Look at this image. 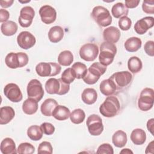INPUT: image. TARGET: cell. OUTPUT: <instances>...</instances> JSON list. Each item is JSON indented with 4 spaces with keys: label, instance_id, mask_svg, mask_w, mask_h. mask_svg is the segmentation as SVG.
<instances>
[{
    "label": "cell",
    "instance_id": "obj_1",
    "mask_svg": "<svg viewBox=\"0 0 154 154\" xmlns=\"http://www.w3.org/2000/svg\"><path fill=\"white\" fill-rule=\"evenodd\" d=\"M120 109L119 99L114 96H108L99 107L100 113L106 117H113L118 114Z\"/></svg>",
    "mask_w": 154,
    "mask_h": 154
},
{
    "label": "cell",
    "instance_id": "obj_48",
    "mask_svg": "<svg viewBox=\"0 0 154 154\" xmlns=\"http://www.w3.org/2000/svg\"><path fill=\"white\" fill-rule=\"evenodd\" d=\"M153 124H154V119H151L150 120H149L147 122V128L148 129V131L153 135Z\"/></svg>",
    "mask_w": 154,
    "mask_h": 154
},
{
    "label": "cell",
    "instance_id": "obj_32",
    "mask_svg": "<svg viewBox=\"0 0 154 154\" xmlns=\"http://www.w3.org/2000/svg\"><path fill=\"white\" fill-rule=\"evenodd\" d=\"M73 61V55L71 51L66 50L61 52L58 56V63L63 66H70Z\"/></svg>",
    "mask_w": 154,
    "mask_h": 154
},
{
    "label": "cell",
    "instance_id": "obj_45",
    "mask_svg": "<svg viewBox=\"0 0 154 154\" xmlns=\"http://www.w3.org/2000/svg\"><path fill=\"white\" fill-rule=\"evenodd\" d=\"M9 17L10 13L7 10L3 8L0 9V22L1 23L7 22Z\"/></svg>",
    "mask_w": 154,
    "mask_h": 154
},
{
    "label": "cell",
    "instance_id": "obj_2",
    "mask_svg": "<svg viewBox=\"0 0 154 154\" xmlns=\"http://www.w3.org/2000/svg\"><path fill=\"white\" fill-rule=\"evenodd\" d=\"M106 70V66L102 65L99 62L93 63L82 77L84 82L89 85L94 84L99 79L100 76L103 75Z\"/></svg>",
    "mask_w": 154,
    "mask_h": 154
},
{
    "label": "cell",
    "instance_id": "obj_42",
    "mask_svg": "<svg viewBox=\"0 0 154 154\" xmlns=\"http://www.w3.org/2000/svg\"><path fill=\"white\" fill-rule=\"evenodd\" d=\"M143 11L147 14L154 13V1H144L142 4Z\"/></svg>",
    "mask_w": 154,
    "mask_h": 154
},
{
    "label": "cell",
    "instance_id": "obj_34",
    "mask_svg": "<svg viewBox=\"0 0 154 154\" xmlns=\"http://www.w3.org/2000/svg\"><path fill=\"white\" fill-rule=\"evenodd\" d=\"M43 132L40 126L38 125H32L27 130V135L30 140L33 141H38L42 139Z\"/></svg>",
    "mask_w": 154,
    "mask_h": 154
},
{
    "label": "cell",
    "instance_id": "obj_50",
    "mask_svg": "<svg viewBox=\"0 0 154 154\" xmlns=\"http://www.w3.org/2000/svg\"><path fill=\"white\" fill-rule=\"evenodd\" d=\"M120 153H133V152L129 149H123L120 151Z\"/></svg>",
    "mask_w": 154,
    "mask_h": 154
},
{
    "label": "cell",
    "instance_id": "obj_24",
    "mask_svg": "<svg viewBox=\"0 0 154 154\" xmlns=\"http://www.w3.org/2000/svg\"><path fill=\"white\" fill-rule=\"evenodd\" d=\"M97 98V93L94 88H87L84 89L81 94V99L84 103L87 105L94 103Z\"/></svg>",
    "mask_w": 154,
    "mask_h": 154
},
{
    "label": "cell",
    "instance_id": "obj_13",
    "mask_svg": "<svg viewBox=\"0 0 154 154\" xmlns=\"http://www.w3.org/2000/svg\"><path fill=\"white\" fill-rule=\"evenodd\" d=\"M4 94L12 102H19L23 98L22 93L19 87L14 83H9L4 87Z\"/></svg>",
    "mask_w": 154,
    "mask_h": 154
},
{
    "label": "cell",
    "instance_id": "obj_8",
    "mask_svg": "<svg viewBox=\"0 0 154 154\" xmlns=\"http://www.w3.org/2000/svg\"><path fill=\"white\" fill-rule=\"evenodd\" d=\"M153 90L150 88H145L141 91L138 100V108L143 111H149L153 107Z\"/></svg>",
    "mask_w": 154,
    "mask_h": 154
},
{
    "label": "cell",
    "instance_id": "obj_49",
    "mask_svg": "<svg viewBox=\"0 0 154 154\" xmlns=\"http://www.w3.org/2000/svg\"><path fill=\"white\" fill-rule=\"evenodd\" d=\"M146 153H153V141H151L146 147Z\"/></svg>",
    "mask_w": 154,
    "mask_h": 154
},
{
    "label": "cell",
    "instance_id": "obj_3",
    "mask_svg": "<svg viewBox=\"0 0 154 154\" xmlns=\"http://www.w3.org/2000/svg\"><path fill=\"white\" fill-rule=\"evenodd\" d=\"M117 53V47L112 43L103 42L100 46L99 60L105 66L111 64Z\"/></svg>",
    "mask_w": 154,
    "mask_h": 154
},
{
    "label": "cell",
    "instance_id": "obj_18",
    "mask_svg": "<svg viewBox=\"0 0 154 154\" xmlns=\"http://www.w3.org/2000/svg\"><path fill=\"white\" fill-rule=\"evenodd\" d=\"M121 33L120 30L115 26H109L103 31V37L105 42L112 43H117L120 37Z\"/></svg>",
    "mask_w": 154,
    "mask_h": 154
},
{
    "label": "cell",
    "instance_id": "obj_31",
    "mask_svg": "<svg viewBox=\"0 0 154 154\" xmlns=\"http://www.w3.org/2000/svg\"><path fill=\"white\" fill-rule=\"evenodd\" d=\"M129 12L128 8L122 2H117L113 5L111 8V13L115 18H120L123 16H127Z\"/></svg>",
    "mask_w": 154,
    "mask_h": 154
},
{
    "label": "cell",
    "instance_id": "obj_23",
    "mask_svg": "<svg viewBox=\"0 0 154 154\" xmlns=\"http://www.w3.org/2000/svg\"><path fill=\"white\" fill-rule=\"evenodd\" d=\"M64 30L60 26H54L48 32V38L51 42L56 43L62 40L64 37Z\"/></svg>",
    "mask_w": 154,
    "mask_h": 154
},
{
    "label": "cell",
    "instance_id": "obj_30",
    "mask_svg": "<svg viewBox=\"0 0 154 154\" xmlns=\"http://www.w3.org/2000/svg\"><path fill=\"white\" fill-rule=\"evenodd\" d=\"M18 26L13 21L9 20L4 22L1 25V31L2 33L6 36H11L16 33Z\"/></svg>",
    "mask_w": 154,
    "mask_h": 154
},
{
    "label": "cell",
    "instance_id": "obj_26",
    "mask_svg": "<svg viewBox=\"0 0 154 154\" xmlns=\"http://www.w3.org/2000/svg\"><path fill=\"white\" fill-rule=\"evenodd\" d=\"M142 45L141 40L137 37H132L128 38L124 44L125 49L129 52H135L140 49Z\"/></svg>",
    "mask_w": 154,
    "mask_h": 154
},
{
    "label": "cell",
    "instance_id": "obj_47",
    "mask_svg": "<svg viewBox=\"0 0 154 154\" xmlns=\"http://www.w3.org/2000/svg\"><path fill=\"white\" fill-rule=\"evenodd\" d=\"M14 1L13 0H8V1H1L0 4L1 6L3 8H8L11 6V5L13 4Z\"/></svg>",
    "mask_w": 154,
    "mask_h": 154
},
{
    "label": "cell",
    "instance_id": "obj_37",
    "mask_svg": "<svg viewBox=\"0 0 154 154\" xmlns=\"http://www.w3.org/2000/svg\"><path fill=\"white\" fill-rule=\"evenodd\" d=\"M76 78L75 74L72 68H67L64 70L61 75V79L66 84H70L73 82Z\"/></svg>",
    "mask_w": 154,
    "mask_h": 154
},
{
    "label": "cell",
    "instance_id": "obj_40",
    "mask_svg": "<svg viewBox=\"0 0 154 154\" xmlns=\"http://www.w3.org/2000/svg\"><path fill=\"white\" fill-rule=\"evenodd\" d=\"M132 25V21L128 16H123L119 20V26L123 31L129 30Z\"/></svg>",
    "mask_w": 154,
    "mask_h": 154
},
{
    "label": "cell",
    "instance_id": "obj_27",
    "mask_svg": "<svg viewBox=\"0 0 154 154\" xmlns=\"http://www.w3.org/2000/svg\"><path fill=\"white\" fill-rule=\"evenodd\" d=\"M131 140L135 145L143 144L146 140V134L145 131L140 128L134 129L131 134Z\"/></svg>",
    "mask_w": 154,
    "mask_h": 154
},
{
    "label": "cell",
    "instance_id": "obj_29",
    "mask_svg": "<svg viewBox=\"0 0 154 154\" xmlns=\"http://www.w3.org/2000/svg\"><path fill=\"white\" fill-rule=\"evenodd\" d=\"M38 109V102L35 100L28 98L22 104V110L23 112L28 115L35 114Z\"/></svg>",
    "mask_w": 154,
    "mask_h": 154
},
{
    "label": "cell",
    "instance_id": "obj_22",
    "mask_svg": "<svg viewBox=\"0 0 154 154\" xmlns=\"http://www.w3.org/2000/svg\"><path fill=\"white\" fill-rule=\"evenodd\" d=\"M57 105L58 103L55 99L52 98L47 99L41 105V112L45 116H52V112Z\"/></svg>",
    "mask_w": 154,
    "mask_h": 154
},
{
    "label": "cell",
    "instance_id": "obj_25",
    "mask_svg": "<svg viewBox=\"0 0 154 154\" xmlns=\"http://www.w3.org/2000/svg\"><path fill=\"white\" fill-rule=\"evenodd\" d=\"M70 114V109L64 105H57L54 109L52 116L55 119L60 121L66 120L69 117Z\"/></svg>",
    "mask_w": 154,
    "mask_h": 154
},
{
    "label": "cell",
    "instance_id": "obj_4",
    "mask_svg": "<svg viewBox=\"0 0 154 154\" xmlns=\"http://www.w3.org/2000/svg\"><path fill=\"white\" fill-rule=\"evenodd\" d=\"M45 90L50 94L64 95L70 90V84L65 83L61 78H49L45 83Z\"/></svg>",
    "mask_w": 154,
    "mask_h": 154
},
{
    "label": "cell",
    "instance_id": "obj_33",
    "mask_svg": "<svg viewBox=\"0 0 154 154\" xmlns=\"http://www.w3.org/2000/svg\"><path fill=\"white\" fill-rule=\"evenodd\" d=\"M128 67L131 72L133 73H137L142 69V61L140 58L137 57H132L128 60Z\"/></svg>",
    "mask_w": 154,
    "mask_h": 154
},
{
    "label": "cell",
    "instance_id": "obj_28",
    "mask_svg": "<svg viewBox=\"0 0 154 154\" xmlns=\"http://www.w3.org/2000/svg\"><path fill=\"white\" fill-rule=\"evenodd\" d=\"M127 135L125 132L119 130L114 132L112 137V142L113 144L117 147H123L127 143Z\"/></svg>",
    "mask_w": 154,
    "mask_h": 154
},
{
    "label": "cell",
    "instance_id": "obj_20",
    "mask_svg": "<svg viewBox=\"0 0 154 154\" xmlns=\"http://www.w3.org/2000/svg\"><path fill=\"white\" fill-rule=\"evenodd\" d=\"M15 116L14 109L9 106H2L0 109V124L6 125L12 120Z\"/></svg>",
    "mask_w": 154,
    "mask_h": 154
},
{
    "label": "cell",
    "instance_id": "obj_35",
    "mask_svg": "<svg viewBox=\"0 0 154 154\" xmlns=\"http://www.w3.org/2000/svg\"><path fill=\"white\" fill-rule=\"evenodd\" d=\"M85 118V114L84 111L80 108L75 109L70 114V119L71 122L76 125L80 124L84 122Z\"/></svg>",
    "mask_w": 154,
    "mask_h": 154
},
{
    "label": "cell",
    "instance_id": "obj_7",
    "mask_svg": "<svg viewBox=\"0 0 154 154\" xmlns=\"http://www.w3.org/2000/svg\"><path fill=\"white\" fill-rule=\"evenodd\" d=\"M61 67L56 63L41 62L35 67L37 74L41 77L55 76L61 72Z\"/></svg>",
    "mask_w": 154,
    "mask_h": 154
},
{
    "label": "cell",
    "instance_id": "obj_39",
    "mask_svg": "<svg viewBox=\"0 0 154 154\" xmlns=\"http://www.w3.org/2000/svg\"><path fill=\"white\" fill-rule=\"evenodd\" d=\"M52 146L50 142L48 141H43L42 142L38 147L37 152L39 154L41 153H48L51 154L52 153Z\"/></svg>",
    "mask_w": 154,
    "mask_h": 154
},
{
    "label": "cell",
    "instance_id": "obj_46",
    "mask_svg": "<svg viewBox=\"0 0 154 154\" xmlns=\"http://www.w3.org/2000/svg\"><path fill=\"white\" fill-rule=\"evenodd\" d=\"M140 2V0H126L125 6L127 8H134L138 5Z\"/></svg>",
    "mask_w": 154,
    "mask_h": 154
},
{
    "label": "cell",
    "instance_id": "obj_12",
    "mask_svg": "<svg viewBox=\"0 0 154 154\" xmlns=\"http://www.w3.org/2000/svg\"><path fill=\"white\" fill-rule=\"evenodd\" d=\"M79 53L82 60L86 61H93L98 55L99 48L96 44L88 43L81 47Z\"/></svg>",
    "mask_w": 154,
    "mask_h": 154
},
{
    "label": "cell",
    "instance_id": "obj_51",
    "mask_svg": "<svg viewBox=\"0 0 154 154\" xmlns=\"http://www.w3.org/2000/svg\"><path fill=\"white\" fill-rule=\"evenodd\" d=\"M19 2H20V1H19ZM30 2V1H26V2H24V3H25V2Z\"/></svg>",
    "mask_w": 154,
    "mask_h": 154
},
{
    "label": "cell",
    "instance_id": "obj_15",
    "mask_svg": "<svg viewBox=\"0 0 154 154\" xmlns=\"http://www.w3.org/2000/svg\"><path fill=\"white\" fill-rule=\"evenodd\" d=\"M17 42L20 48L27 50L35 45L36 39L31 32L22 31L17 37Z\"/></svg>",
    "mask_w": 154,
    "mask_h": 154
},
{
    "label": "cell",
    "instance_id": "obj_11",
    "mask_svg": "<svg viewBox=\"0 0 154 154\" xmlns=\"http://www.w3.org/2000/svg\"><path fill=\"white\" fill-rule=\"evenodd\" d=\"M110 78L116 85L117 90H120L128 86L132 80V75L128 71L117 72L113 73Z\"/></svg>",
    "mask_w": 154,
    "mask_h": 154
},
{
    "label": "cell",
    "instance_id": "obj_19",
    "mask_svg": "<svg viewBox=\"0 0 154 154\" xmlns=\"http://www.w3.org/2000/svg\"><path fill=\"white\" fill-rule=\"evenodd\" d=\"M100 92L106 96L112 95L117 90L114 82L110 78L103 80L99 85Z\"/></svg>",
    "mask_w": 154,
    "mask_h": 154
},
{
    "label": "cell",
    "instance_id": "obj_6",
    "mask_svg": "<svg viewBox=\"0 0 154 154\" xmlns=\"http://www.w3.org/2000/svg\"><path fill=\"white\" fill-rule=\"evenodd\" d=\"M28 61V56L24 52H10L5 58V63L7 66L13 69L25 66Z\"/></svg>",
    "mask_w": 154,
    "mask_h": 154
},
{
    "label": "cell",
    "instance_id": "obj_14",
    "mask_svg": "<svg viewBox=\"0 0 154 154\" xmlns=\"http://www.w3.org/2000/svg\"><path fill=\"white\" fill-rule=\"evenodd\" d=\"M35 16V11L30 6H25L20 10V16L19 17V23L23 28L29 27Z\"/></svg>",
    "mask_w": 154,
    "mask_h": 154
},
{
    "label": "cell",
    "instance_id": "obj_41",
    "mask_svg": "<svg viewBox=\"0 0 154 154\" xmlns=\"http://www.w3.org/2000/svg\"><path fill=\"white\" fill-rule=\"evenodd\" d=\"M96 153L100 154H113L114 150L112 147L109 144L103 143L99 146Z\"/></svg>",
    "mask_w": 154,
    "mask_h": 154
},
{
    "label": "cell",
    "instance_id": "obj_16",
    "mask_svg": "<svg viewBox=\"0 0 154 154\" xmlns=\"http://www.w3.org/2000/svg\"><path fill=\"white\" fill-rule=\"evenodd\" d=\"M39 14L41 20L48 25L54 22L57 18L55 9L49 5H45L41 7L39 10Z\"/></svg>",
    "mask_w": 154,
    "mask_h": 154
},
{
    "label": "cell",
    "instance_id": "obj_5",
    "mask_svg": "<svg viewBox=\"0 0 154 154\" xmlns=\"http://www.w3.org/2000/svg\"><path fill=\"white\" fill-rule=\"evenodd\" d=\"M91 17L101 27L109 26L112 22V17L109 10L103 6H96L91 12Z\"/></svg>",
    "mask_w": 154,
    "mask_h": 154
},
{
    "label": "cell",
    "instance_id": "obj_44",
    "mask_svg": "<svg viewBox=\"0 0 154 154\" xmlns=\"http://www.w3.org/2000/svg\"><path fill=\"white\" fill-rule=\"evenodd\" d=\"M144 50L146 54L150 57L154 56V42L152 40L147 41L144 46Z\"/></svg>",
    "mask_w": 154,
    "mask_h": 154
},
{
    "label": "cell",
    "instance_id": "obj_10",
    "mask_svg": "<svg viewBox=\"0 0 154 154\" xmlns=\"http://www.w3.org/2000/svg\"><path fill=\"white\" fill-rule=\"evenodd\" d=\"M26 91L28 98L33 99L37 102H39L44 95L42 84L37 79H31L28 82Z\"/></svg>",
    "mask_w": 154,
    "mask_h": 154
},
{
    "label": "cell",
    "instance_id": "obj_43",
    "mask_svg": "<svg viewBox=\"0 0 154 154\" xmlns=\"http://www.w3.org/2000/svg\"><path fill=\"white\" fill-rule=\"evenodd\" d=\"M40 127L43 134L47 135H51L53 134L55 130L54 126L51 123L48 122H44L42 123Z\"/></svg>",
    "mask_w": 154,
    "mask_h": 154
},
{
    "label": "cell",
    "instance_id": "obj_38",
    "mask_svg": "<svg viewBox=\"0 0 154 154\" xmlns=\"http://www.w3.org/2000/svg\"><path fill=\"white\" fill-rule=\"evenodd\" d=\"M35 151V147L29 143H20L17 149V152L20 154H32Z\"/></svg>",
    "mask_w": 154,
    "mask_h": 154
},
{
    "label": "cell",
    "instance_id": "obj_21",
    "mask_svg": "<svg viewBox=\"0 0 154 154\" xmlns=\"http://www.w3.org/2000/svg\"><path fill=\"white\" fill-rule=\"evenodd\" d=\"M1 152L3 154H15L17 153L14 140L11 138H5L1 143Z\"/></svg>",
    "mask_w": 154,
    "mask_h": 154
},
{
    "label": "cell",
    "instance_id": "obj_36",
    "mask_svg": "<svg viewBox=\"0 0 154 154\" xmlns=\"http://www.w3.org/2000/svg\"><path fill=\"white\" fill-rule=\"evenodd\" d=\"M72 70H73L76 78L77 79H81L84 76L86 71H87V66L85 64L81 62H76L75 63L72 67Z\"/></svg>",
    "mask_w": 154,
    "mask_h": 154
},
{
    "label": "cell",
    "instance_id": "obj_9",
    "mask_svg": "<svg viewBox=\"0 0 154 154\" xmlns=\"http://www.w3.org/2000/svg\"><path fill=\"white\" fill-rule=\"evenodd\" d=\"M86 125L89 133L93 136L100 135L103 131V125L102 119L97 114H91L88 116Z\"/></svg>",
    "mask_w": 154,
    "mask_h": 154
},
{
    "label": "cell",
    "instance_id": "obj_17",
    "mask_svg": "<svg viewBox=\"0 0 154 154\" xmlns=\"http://www.w3.org/2000/svg\"><path fill=\"white\" fill-rule=\"evenodd\" d=\"M154 18L152 16L144 17L138 20L134 25L135 31L140 34L143 35L145 34L147 30L153 26Z\"/></svg>",
    "mask_w": 154,
    "mask_h": 154
}]
</instances>
